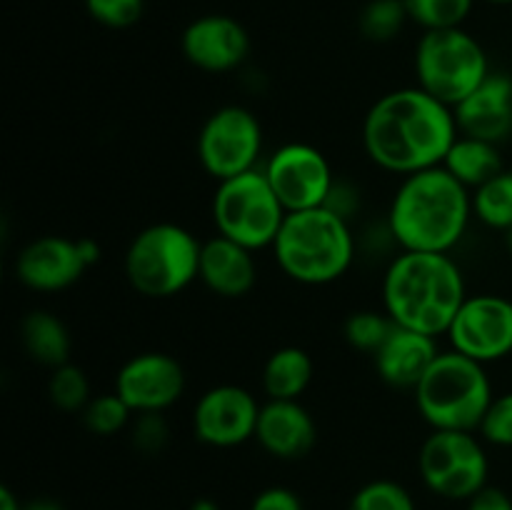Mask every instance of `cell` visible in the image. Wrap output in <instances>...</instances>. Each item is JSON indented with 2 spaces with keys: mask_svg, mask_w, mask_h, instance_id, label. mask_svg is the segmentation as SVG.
<instances>
[{
  "mask_svg": "<svg viewBox=\"0 0 512 510\" xmlns=\"http://www.w3.org/2000/svg\"><path fill=\"white\" fill-rule=\"evenodd\" d=\"M190 510H220V505L210 498H198L193 505H190Z\"/></svg>",
  "mask_w": 512,
  "mask_h": 510,
  "instance_id": "cell-39",
  "label": "cell"
},
{
  "mask_svg": "<svg viewBox=\"0 0 512 510\" xmlns=\"http://www.w3.org/2000/svg\"><path fill=\"white\" fill-rule=\"evenodd\" d=\"M263 125L243 105H223L208 115L198 133V160L215 180H228L258 168Z\"/></svg>",
  "mask_w": 512,
  "mask_h": 510,
  "instance_id": "cell-10",
  "label": "cell"
},
{
  "mask_svg": "<svg viewBox=\"0 0 512 510\" xmlns=\"http://www.w3.org/2000/svg\"><path fill=\"white\" fill-rule=\"evenodd\" d=\"M203 243L178 223H153L125 250V278L145 298H173L200 275Z\"/></svg>",
  "mask_w": 512,
  "mask_h": 510,
  "instance_id": "cell-6",
  "label": "cell"
},
{
  "mask_svg": "<svg viewBox=\"0 0 512 510\" xmlns=\"http://www.w3.org/2000/svg\"><path fill=\"white\" fill-rule=\"evenodd\" d=\"M488 3H500V5H505V3H512V0H488Z\"/></svg>",
  "mask_w": 512,
  "mask_h": 510,
  "instance_id": "cell-41",
  "label": "cell"
},
{
  "mask_svg": "<svg viewBox=\"0 0 512 510\" xmlns=\"http://www.w3.org/2000/svg\"><path fill=\"white\" fill-rule=\"evenodd\" d=\"M443 168L468 190L480 188L490 178H495L500 170H505L500 145L488 143V140L468 138V135L460 133L455 143L450 145L448 155H445Z\"/></svg>",
  "mask_w": 512,
  "mask_h": 510,
  "instance_id": "cell-23",
  "label": "cell"
},
{
  "mask_svg": "<svg viewBox=\"0 0 512 510\" xmlns=\"http://www.w3.org/2000/svg\"><path fill=\"white\" fill-rule=\"evenodd\" d=\"M170 428L163 413H135L133 418V445L140 453L155 455L168 445Z\"/></svg>",
  "mask_w": 512,
  "mask_h": 510,
  "instance_id": "cell-33",
  "label": "cell"
},
{
  "mask_svg": "<svg viewBox=\"0 0 512 510\" xmlns=\"http://www.w3.org/2000/svg\"><path fill=\"white\" fill-rule=\"evenodd\" d=\"M80 418H83V425L90 433L110 438V435L120 433V430L133 423V410L113 390V393L93 395L90 403L83 408V413H80Z\"/></svg>",
  "mask_w": 512,
  "mask_h": 510,
  "instance_id": "cell-29",
  "label": "cell"
},
{
  "mask_svg": "<svg viewBox=\"0 0 512 510\" xmlns=\"http://www.w3.org/2000/svg\"><path fill=\"white\" fill-rule=\"evenodd\" d=\"M458 138L450 105L423 88L390 90L370 105L363 120V148L378 168L413 175L443 165Z\"/></svg>",
  "mask_w": 512,
  "mask_h": 510,
  "instance_id": "cell-1",
  "label": "cell"
},
{
  "mask_svg": "<svg viewBox=\"0 0 512 510\" xmlns=\"http://www.w3.org/2000/svg\"><path fill=\"white\" fill-rule=\"evenodd\" d=\"M313 358L308 350L298 348V345H285L270 353L265 360L263 375V393L268 400H300V395L308 390L310 380H313Z\"/></svg>",
  "mask_w": 512,
  "mask_h": 510,
  "instance_id": "cell-22",
  "label": "cell"
},
{
  "mask_svg": "<svg viewBox=\"0 0 512 510\" xmlns=\"http://www.w3.org/2000/svg\"><path fill=\"white\" fill-rule=\"evenodd\" d=\"M418 470L428 490L445 500H470L488 485V455L475 433L433 430L420 445Z\"/></svg>",
  "mask_w": 512,
  "mask_h": 510,
  "instance_id": "cell-9",
  "label": "cell"
},
{
  "mask_svg": "<svg viewBox=\"0 0 512 510\" xmlns=\"http://www.w3.org/2000/svg\"><path fill=\"white\" fill-rule=\"evenodd\" d=\"M465 298L463 270L448 253L403 250L385 270L383 310L403 328L445 335Z\"/></svg>",
  "mask_w": 512,
  "mask_h": 510,
  "instance_id": "cell-3",
  "label": "cell"
},
{
  "mask_svg": "<svg viewBox=\"0 0 512 510\" xmlns=\"http://www.w3.org/2000/svg\"><path fill=\"white\" fill-rule=\"evenodd\" d=\"M20 343L30 360L45 365V368H58V365L70 363V340L68 325L53 315L50 310H33L20 323Z\"/></svg>",
  "mask_w": 512,
  "mask_h": 510,
  "instance_id": "cell-21",
  "label": "cell"
},
{
  "mask_svg": "<svg viewBox=\"0 0 512 510\" xmlns=\"http://www.w3.org/2000/svg\"><path fill=\"white\" fill-rule=\"evenodd\" d=\"M285 208L260 168L220 180L213 195V223L218 235L255 253L273 248L285 220Z\"/></svg>",
  "mask_w": 512,
  "mask_h": 510,
  "instance_id": "cell-8",
  "label": "cell"
},
{
  "mask_svg": "<svg viewBox=\"0 0 512 510\" xmlns=\"http://www.w3.org/2000/svg\"><path fill=\"white\" fill-rule=\"evenodd\" d=\"M348 510H415V500L395 480H370L353 495Z\"/></svg>",
  "mask_w": 512,
  "mask_h": 510,
  "instance_id": "cell-30",
  "label": "cell"
},
{
  "mask_svg": "<svg viewBox=\"0 0 512 510\" xmlns=\"http://www.w3.org/2000/svg\"><path fill=\"white\" fill-rule=\"evenodd\" d=\"M468 510H512V498L505 490L485 485L468 500Z\"/></svg>",
  "mask_w": 512,
  "mask_h": 510,
  "instance_id": "cell-35",
  "label": "cell"
},
{
  "mask_svg": "<svg viewBox=\"0 0 512 510\" xmlns=\"http://www.w3.org/2000/svg\"><path fill=\"white\" fill-rule=\"evenodd\" d=\"M470 215V190L438 165L405 175L390 203L388 228L403 250L450 253L463 240Z\"/></svg>",
  "mask_w": 512,
  "mask_h": 510,
  "instance_id": "cell-2",
  "label": "cell"
},
{
  "mask_svg": "<svg viewBox=\"0 0 512 510\" xmlns=\"http://www.w3.org/2000/svg\"><path fill=\"white\" fill-rule=\"evenodd\" d=\"M493 73L485 48L468 30H430L415 48L418 88L455 108Z\"/></svg>",
  "mask_w": 512,
  "mask_h": 510,
  "instance_id": "cell-7",
  "label": "cell"
},
{
  "mask_svg": "<svg viewBox=\"0 0 512 510\" xmlns=\"http://www.w3.org/2000/svg\"><path fill=\"white\" fill-rule=\"evenodd\" d=\"M273 253L280 270L295 283L328 285L353 265L355 238L345 215L323 205L285 215Z\"/></svg>",
  "mask_w": 512,
  "mask_h": 510,
  "instance_id": "cell-4",
  "label": "cell"
},
{
  "mask_svg": "<svg viewBox=\"0 0 512 510\" xmlns=\"http://www.w3.org/2000/svg\"><path fill=\"white\" fill-rule=\"evenodd\" d=\"M185 60L205 73H230L250 53L248 30L230 15L195 18L180 35Z\"/></svg>",
  "mask_w": 512,
  "mask_h": 510,
  "instance_id": "cell-16",
  "label": "cell"
},
{
  "mask_svg": "<svg viewBox=\"0 0 512 510\" xmlns=\"http://www.w3.org/2000/svg\"><path fill=\"white\" fill-rule=\"evenodd\" d=\"M263 173L285 213H300V210L330 205V195L335 190L333 168L323 150H318L315 145H280L268 158Z\"/></svg>",
  "mask_w": 512,
  "mask_h": 510,
  "instance_id": "cell-11",
  "label": "cell"
},
{
  "mask_svg": "<svg viewBox=\"0 0 512 510\" xmlns=\"http://www.w3.org/2000/svg\"><path fill=\"white\" fill-rule=\"evenodd\" d=\"M205 288L220 298H243L255 288L258 265L253 250L225 235L205 240L200 250V275Z\"/></svg>",
  "mask_w": 512,
  "mask_h": 510,
  "instance_id": "cell-20",
  "label": "cell"
},
{
  "mask_svg": "<svg viewBox=\"0 0 512 510\" xmlns=\"http://www.w3.org/2000/svg\"><path fill=\"white\" fill-rule=\"evenodd\" d=\"M85 8L95 23L123 30L143 18L145 0H85Z\"/></svg>",
  "mask_w": 512,
  "mask_h": 510,
  "instance_id": "cell-31",
  "label": "cell"
},
{
  "mask_svg": "<svg viewBox=\"0 0 512 510\" xmlns=\"http://www.w3.org/2000/svg\"><path fill=\"white\" fill-rule=\"evenodd\" d=\"M408 20L405 0H370L360 10L358 28L370 43H390L405 28Z\"/></svg>",
  "mask_w": 512,
  "mask_h": 510,
  "instance_id": "cell-25",
  "label": "cell"
},
{
  "mask_svg": "<svg viewBox=\"0 0 512 510\" xmlns=\"http://www.w3.org/2000/svg\"><path fill=\"white\" fill-rule=\"evenodd\" d=\"M23 510H65L58 500H50V498H35L30 503L23 505Z\"/></svg>",
  "mask_w": 512,
  "mask_h": 510,
  "instance_id": "cell-38",
  "label": "cell"
},
{
  "mask_svg": "<svg viewBox=\"0 0 512 510\" xmlns=\"http://www.w3.org/2000/svg\"><path fill=\"white\" fill-rule=\"evenodd\" d=\"M478 433L483 435V440H488V443L512 448V393L493 398L483 423H480Z\"/></svg>",
  "mask_w": 512,
  "mask_h": 510,
  "instance_id": "cell-32",
  "label": "cell"
},
{
  "mask_svg": "<svg viewBox=\"0 0 512 510\" xmlns=\"http://www.w3.org/2000/svg\"><path fill=\"white\" fill-rule=\"evenodd\" d=\"M48 398L63 413H83V408L93 398L88 375L73 363L58 365V368L50 370Z\"/></svg>",
  "mask_w": 512,
  "mask_h": 510,
  "instance_id": "cell-28",
  "label": "cell"
},
{
  "mask_svg": "<svg viewBox=\"0 0 512 510\" xmlns=\"http://www.w3.org/2000/svg\"><path fill=\"white\" fill-rule=\"evenodd\" d=\"M255 440L273 458L298 460L313 450L318 425L300 400H265L260 405Z\"/></svg>",
  "mask_w": 512,
  "mask_h": 510,
  "instance_id": "cell-18",
  "label": "cell"
},
{
  "mask_svg": "<svg viewBox=\"0 0 512 510\" xmlns=\"http://www.w3.org/2000/svg\"><path fill=\"white\" fill-rule=\"evenodd\" d=\"M453 350L493 363L512 353V303L500 295H468L448 328Z\"/></svg>",
  "mask_w": 512,
  "mask_h": 510,
  "instance_id": "cell-12",
  "label": "cell"
},
{
  "mask_svg": "<svg viewBox=\"0 0 512 510\" xmlns=\"http://www.w3.org/2000/svg\"><path fill=\"white\" fill-rule=\"evenodd\" d=\"M405 8L410 23L430 33V30L463 28L473 10V0H405Z\"/></svg>",
  "mask_w": 512,
  "mask_h": 510,
  "instance_id": "cell-27",
  "label": "cell"
},
{
  "mask_svg": "<svg viewBox=\"0 0 512 510\" xmlns=\"http://www.w3.org/2000/svg\"><path fill=\"white\" fill-rule=\"evenodd\" d=\"M0 510H23V503L15 498V493L8 488V485L0 488Z\"/></svg>",
  "mask_w": 512,
  "mask_h": 510,
  "instance_id": "cell-36",
  "label": "cell"
},
{
  "mask_svg": "<svg viewBox=\"0 0 512 510\" xmlns=\"http://www.w3.org/2000/svg\"><path fill=\"white\" fill-rule=\"evenodd\" d=\"M80 250H83V258H85V263H88V268L95 263V260L100 258V248H98V243H95V240L83 238V240H80Z\"/></svg>",
  "mask_w": 512,
  "mask_h": 510,
  "instance_id": "cell-37",
  "label": "cell"
},
{
  "mask_svg": "<svg viewBox=\"0 0 512 510\" xmlns=\"http://www.w3.org/2000/svg\"><path fill=\"white\" fill-rule=\"evenodd\" d=\"M260 403L240 385H215L193 408V435L210 448H235L255 438Z\"/></svg>",
  "mask_w": 512,
  "mask_h": 510,
  "instance_id": "cell-13",
  "label": "cell"
},
{
  "mask_svg": "<svg viewBox=\"0 0 512 510\" xmlns=\"http://www.w3.org/2000/svg\"><path fill=\"white\" fill-rule=\"evenodd\" d=\"M395 330V320L385 310H355L343 323V335L350 348L375 355Z\"/></svg>",
  "mask_w": 512,
  "mask_h": 510,
  "instance_id": "cell-26",
  "label": "cell"
},
{
  "mask_svg": "<svg viewBox=\"0 0 512 510\" xmlns=\"http://www.w3.org/2000/svg\"><path fill=\"white\" fill-rule=\"evenodd\" d=\"M458 133L468 138L505 143L512 135V78L490 73L463 103L453 108Z\"/></svg>",
  "mask_w": 512,
  "mask_h": 510,
  "instance_id": "cell-17",
  "label": "cell"
},
{
  "mask_svg": "<svg viewBox=\"0 0 512 510\" xmlns=\"http://www.w3.org/2000/svg\"><path fill=\"white\" fill-rule=\"evenodd\" d=\"M505 245H508V250H510V255H512V228L505 230Z\"/></svg>",
  "mask_w": 512,
  "mask_h": 510,
  "instance_id": "cell-40",
  "label": "cell"
},
{
  "mask_svg": "<svg viewBox=\"0 0 512 510\" xmlns=\"http://www.w3.org/2000/svg\"><path fill=\"white\" fill-rule=\"evenodd\" d=\"M113 390L133 413H163L183 395L185 370L168 353H138L120 365Z\"/></svg>",
  "mask_w": 512,
  "mask_h": 510,
  "instance_id": "cell-14",
  "label": "cell"
},
{
  "mask_svg": "<svg viewBox=\"0 0 512 510\" xmlns=\"http://www.w3.org/2000/svg\"><path fill=\"white\" fill-rule=\"evenodd\" d=\"M438 355V338L395 325L388 340L373 355V363L383 383L400 390H415Z\"/></svg>",
  "mask_w": 512,
  "mask_h": 510,
  "instance_id": "cell-19",
  "label": "cell"
},
{
  "mask_svg": "<svg viewBox=\"0 0 512 510\" xmlns=\"http://www.w3.org/2000/svg\"><path fill=\"white\" fill-rule=\"evenodd\" d=\"M250 510H305L303 500L295 490L283 488V485H273V488L260 490L250 503Z\"/></svg>",
  "mask_w": 512,
  "mask_h": 510,
  "instance_id": "cell-34",
  "label": "cell"
},
{
  "mask_svg": "<svg viewBox=\"0 0 512 510\" xmlns=\"http://www.w3.org/2000/svg\"><path fill=\"white\" fill-rule=\"evenodd\" d=\"M470 200H473V213L488 228H512V170H500L495 178L475 188Z\"/></svg>",
  "mask_w": 512,
  "mask_h": 510,
  "instance_id": "cell-24",
  "label": "cell"
},
{
  "mask_svg": "<svg viewBox=\"0 0 512 510\" xmlns=\"http://www.w3.org/2000/svg\"><path fill=\"white\" fill-rule=\"evenodd\" d=\"M88 270L80 240L63 235H40L20 248L15 258V278L35 293H58L78 283Z\"/></svg>",
  "mask_w": 512,
  "mask_h": 510,
  "instance_id": "cell-15",
  "label": "cell"
},
{
  "mask_svg": "<svg viewBox=\"0 0 512 510\" xmlns=\"http://www.w3.org/2000/svg\"><path fill=\"white\" fill-rule=\"evenodd\" d=\"M413 393L418 413L433 430L478 433L493 403V385L485 365L453 348L440 350Z\"/></svg>",
  "mask_w": 512,
  "mask_h": 510,
  "instance_id": "cell-5",
  "label": "cell"
}]
</instances>
